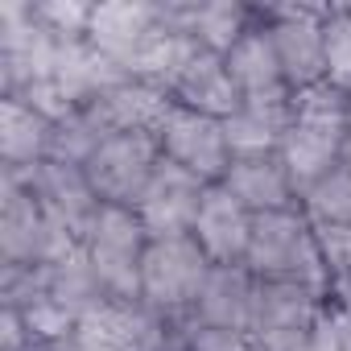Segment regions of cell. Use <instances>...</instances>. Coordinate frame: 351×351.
Wrapping results in <instances>:
<instances>
[{
	"instance_id": "6da1fadb",
	"label": "cell",
	"mask_w": 351,
	"mask_h": 351,
	"mask_svg": "<svg viewBox=\"0 0 351 351\" xmlns=\"http://www.w3.org/2000/svg\"><path fill=\"white\" fill-rule=\"evenodd\" d=\"M347 145H351V91L335 83H314L306 91H293V120L285 128L277 157L289 169L298 199L347 157Z\"/></svg>"
},
{
	"instance_id": "7a4b0ae2",
	"label": "cell",
	"mask_w": 351,
	"mask_h": 351,
	"mask_svg": "<svg viewBox=\"0 0 351 351\" xmlns=\"http://www.w3.org/2000/svg\"><path fill=\"white\" fill-rule=\"evenodd\" d=\"M244 265L256 281H298L322 293L330 285L314 223L302 215V207L252 215V240Z\"/></svg>"
},
{
	"instance_id": "3957f363",
	"label": "cell",
	"mask_w": 351,
	"mask_h": 351,
	"mask_svg": "<svg viewBox=\"0 0 351 351\" xmlns=\"http://www.w3.org/2000/svg\"><path fill=\"white\" fill-rule=\"evenodd\" d=\"M211 256L195 244V236H169L149 240L145 265H141V306H149L157 318L178 326L195 314L199 293L211 277Z\"/></svg>"
},
{
	"instance_id": "277c9868",
	"label": "cell",
	"mask_w": 351,
	"mask_h": 351,
	"mask_svg": "<svg viewBox=\"0 0 351 351\" xmlns=\"http://www.w3.org/2000/svg\"><path fill=\"white\" fill-rule=\"evenodd\" d=\"M0 248H5V265L9 269H46L58 265L62 256H71L75 248H83L75 236H66L46 211L42 203L5 173V211H0Z\"/></svg>"
},
{
	"instance_id": "5b68a950",
	"label": "cell",
	"mask_w": 351,
	"mask_h": 351,
	"mask_svg": "<svg viewBox=\"0 0 351 351\" xmlns=\"http://www.w3.org/2000/svg\"><path fill=\"white\" fill-rule=\"evenodd\" d=\"M157 165H161V145H157L153 132H120V136L99 141V149L87 157L83 173H87V182H91V191L99 195L104 207L136 211V203L149 191Z\"/></svg>"
},
{
	"instance_id": "8992f818",
	"label": "cell",
	"mask_w": 351,
	"mask_h": 351,
	"mask_svg": "<svg viewBox=\"0 0 351 351\" xmlns=\"http://www.w3.org/2000/svg\"><path fill=\"white\" fill-rule=\"evenodd\" d=\"M95 277L104 281L108 298L116 302H141V265L149 248V232L128 207H104L91 236L83 240Z\"/></svg>"
},
{
	"instance_id": "52a82bcc",
	"label": "cell",
	"mask_w": 351,
	"mask_h": 351,
	"mask_svg": "<svg viewBox=\"0 0 351 351\" xmlns=\"http://www.w3.org/2000/svg\"><path fill=\"white\" fill-rule=\"evenodd\" d=\"M326 310V293L298 281H256L248 339L256 351H306L310 330Z\"/></svg>"
},
{
	"instance_id": "ba28073f",
	"label": "cell",
	"mask_w": 351,
	"mask_h": 351,
	"mask_svg": "<svg viewBox=\"0 0 351 351\" xmlns=\"http://www.w3.org/2000/svg\"><path fill=\"white\" fill-rule=\"evenodd\" d=\"M5 173H9V178H17V182L42 203V211H46L66 236H75L79 244L91 236V228H95L104 203H99V195L91 191L83 165L38 161V165H29V169H5Z\"/></svg>"
},
{
	"instance_id": "9c48e42d",
	"label": "cell",
	"mask_w": 351,
	"mask_h": 351,
	"mask_svg": "<svg viewBox=\"0 0 351 351\" xmlns=\"http://www.w3.org/2000/svg\"><path fill=\"white\" fill-rule=\"evenodd\" d=\"M157 145H161L165 161L191 169L203 182H223V173L232 165V145H228L223 120L191 112L182 104H169V112L157 128Z\"/></svg>"
},
{
	"instance_id": "30bf717a",
	"label": "cell",
	"mask_w": 351,
	"mask_h": 351,
	"mask_svg": "<svg viewBox=\"0 0 351 351\" xmlns=\"http://www.w3.org/2000/svg\"><path fill=\"white\" fill-rule=\"evenodd\" d=\"M207 186H211V182L195 178L191 169H182V165H173V161L161 157V165H157V173H153L149 191H145L141 203H136V219L145 223L149 240L191 236Z\"/></svg>"
},
{
	"instance_id": "8fae6325",
	"label": "cell",
	"mask_w": 351,
	"mask_h": 351,
	"mask_svg": "<svg viewBox=\"0 0 351 351\" xmlns=\"http://www.w3.org/2000/svg\"><path fill=\"white\" fill-rule=\"evenodd\" d=\"M326 9H273L269 13V38L281 58L289 91H306L314 83H326V38H322Z\"/></svg>"
},
{
	"instance_id": "7c38bea8",
	"label": "cell",
	"mask_w": 351,
	"mask_h": 351,
	"mask_svg": "<svg viewBox=\"0 0 351 351\" xmlns=\"http://www.w3.org/2000/svg\"><path fill=\"white\" fill-rule=\"evenodd\" d=\"M169 104L173 99L161 87L141 83V79H124L108 91H99L95 99H87L79 112L95 124L99 136H120V132H153L157 136Z\"/></svg>"
},
{
	"instance_id": "4fadbf2b",
	"label": "cell",
	"mask_w": 351,
	"mask_h": 351,
	"mask_svg": "<svg viewBox=\"0 0 351 351\" xmlns=\"http://www.w3.org/2000/svg\"><path fill=\"white\" fill-rule=\"evenodd\" d=\"M161 29H165V9L157 5H95L87 42L128 75V66Z\"/></svg>"
},
{
	"instance_id": "5bb4252c",
	"label": "cell",
	"mask_w": 351,
	"mask_h": 351,
	"mask_svg": "<svg viewBox=\"0 0 351 351\" xmlns=\"http://www.w3.org/2000/svg\"><path fill=\"white\" fill-rule=\"evenodd\" d=\"M191 236L211 256V265H244L248 240H252V211L223 182H211Z\"/></svg>"
},
{
	"instance_id": "9a60e30c",
	"label": "cell",
	"mask_w": 351,
	"mask_h": 351,
	"mask_svg": "<svg viewBox=\"0 0 351 351\" xmlns=\"http://www.w3.org/2000/svg\"><path fill=\"white\" fill-rule=\"evenodd\" d=\"M169 99H173V104H182V108H191V112L215 116V120L236 116V112H240V104H244L240 87H236V83H232V75H228L223 54L203 50V46H199V54L182 66V75L173 79Z\"/></svg>"
},
{
	"instance_id": "2e32d148",
	"label": "cell",
	"mask_w": 351,
	"mask_h": 351,
	"mask_svg": "<svg viewBox=\"0 0 351 351\" xmlns=\"http://www.w3.org/2000/svg\"><path fill=\"white\" fill-rule=\"evenodd\" d=\"M252 306H256V277L248 273V265H215L191 318L203 322V326H223V330H244L248 335Z\"/></svg>"
},
{
	"instance_id": "e0dca14e",
	"label": "cell",
	"mask_w": 351,
	"mask_h": 351,
	"mask_svg": "<svg viewBox=\"0 0 351 351\" xmlns=\"http://www.w3.org/2000/svg\"><path fill=\"white\" fill-rule=\"evenodd\" d=\"M223 186L252 211V215H265V211H289L298 207V186L289 178V169L277 153H265V157H236L223 173Z\"/></svg>"
},
{
	"instance_id": "ac0fdd59",
	"label": "cell",
	"mask_w": 351,
	"mask_h": 351,
	"mask_svg": "<svg viewBox=\"0 0 351 351\" xmlns=\"http://www.w3.org/2000/svg\"><path fill=\"white\" fill-rule=\"evenodd\" d=\"M293 120V91L289 95H265V99H244L236 116L223 120L232 161L236 157H265L277 153L285 141V128Z\"/></svg>"
},
{
	"instance_id": "d6986e66",
	"label": "cell",
	"mask_w": 351,
	"mask_h": 351,
	"mask_svg": "<svg viewBox=\"0 0 351 351\" xmlns=\"http://www.w3.org/2000/svg\"><path fill=\"white\" fill-rule=\"evenodd\" d=\"M228 75L232 83L240 87L244 99H265V95H289V83H285V71H281V58L273 50V38L269 29H248L228 54Z\"/></svg>"
},
{
	"instance_id": "ffe728a7",
	"label": "cell",
	"mask_w": 351,
	"mask_h": 351,
	"mask_svg": "<svg viewBox=\"0 0 351 351\" xmlns=\"http://www.w3.org/2000/svg\"><path fill=\"white\" fill-rule=\"evenodd\" d=\"M0 153H5V169H29L38 161L50 157V136H54V120L42 116L38 108H29L25 99H9L0 108Z\"/></svg>"
},
{
	"instance_id": "44dd1931",
	"label": "cell",
	"mask_w": 351,
	"mask_h": 351,
	"mask_svg": "<svg viewBox=\"0 0 351 351\" xmlns=\"http://www.w3.org/2000/svg\"><path fill=\"white\" fill-rule=\"evenodd\" d=\"M302 215L314 223V228H339V223H351V161L343 157L326 178H318L302 199H298Z\"/></svg>"
},
{
	"instance_id": "7402d4cb",
	"label": "cell",
	"mask_w": 351,
	"mask_h": 351,
	"mask_svg": "<svg viewBox=\"0 0 351 351\" xmlns=\"http://www.w3.org/2000/svg\"><path fill=\"white\" fill-rule=\"evenodd\" d=\"M322 38H326V83L351 91V5L326 9Z\"/></svg>"
},
{
	"instance_id": "603a6c76",
	"label": "cell",
	"mask_w": 351,
	"mask_h": 351,
	"mask_svg": "<svg viewBox=\"0 0 351 351\" xmlns=\"http://www.w3.org/2000/svg\"><path fill=\"white\" fill-rule=\"evenodd\" d=\"M178 339L186 351H256L252 347V339L244 335V330H223V326H203V322H195V318H186V322H178L173 326Z\"/></svg>"
},
{
	"instance_id": "cb8c5ba5",
	"label": "cell",
	"mask_w": 351,
	"mask_h": 351,
	"mask_svg": "<svg viewBox=\"0 0 351 351\" xmlns=\"http://www.w3.org/2000/svg\"><path fill=\"white\" fill-rule=\"evenodd\" d=\"M318 236V248H322V261H326V277H343L351 273V223H339V228H314ZM330 289V285H326Z\"/></svg>"
},
{
	"instance_id": "d4e9b609",
	"label": "cell",
	"mask_w": 351,
	"mask_h": 351,
	"mask_svg": "<svg viewBox=\"0 0 351 351\" xmlns=\"http://www.w3.org/2000/svg\"><path fill=\"white\" fill-rule=\"evenodd\" d=\"M165 351H186V347H182L178 339H169V347H165Z\"/></svg>"
},
{
	"instance_id": "484cf974",
	"label": "cell",
	"mask_w": 351,
	"mask_h": 351,
	"mask_svg": "<svg viewBox=\"0 0 351 351\" xmlns=\"http://www.w3.org/2000/svg\"><path fill=\"white\" fill-rule=\"evenodd\" d=\"M42 351H62V347H42Z\"/></svg>"
},
{
	"instance_id": "4316f807",
	"label": "cell",
	"mask_w": 351,
	"mask_h": 351,
	"mask_svg": "<svg viewBox=\"0 0 351 351\" xmlns=\"http://www.w3.org/2000/svg\"><path fill=\"white\" fill-rule=\"evenodd\" d=\"M306 351H310V347H306Z\"/></svg>"
},
{
	"instance_id": "83f0119b",
	"label": "cell",
	"mask_w": 351,
	"mask_h": 351,
	"mask_svg": "<svg viewBox=\"0 0 351 351\" xmlns=\"http://www.w3.org/2000/svg\"><path fill=\"white\" fill-rule=\"evenodd\" d=\"M347 149H351V145H347Z\"/></svg>"
}]
</instances>
